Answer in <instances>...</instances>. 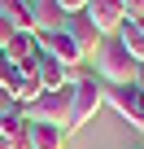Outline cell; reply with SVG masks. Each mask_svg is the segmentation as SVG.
Instances as JSON below:
<instances>
[{"label": "cell", "instance_id": "cell-4", "mask_svg": "<svg viewBox=\"0 0 144 149\" xmlns=\"http://www.w3.org/2000/svg\"><path fill=\"white\" fill-rule=\"evenodd\" d=\"M105 105H109V110H118L135 132H144V92H140L135 84H118V88H109V84H105Z\"/></svg>", "mask_w": 144, "mask_h": 149}, {"label": "cell", "instance_id": "cell-10", "mask_svg": "<svg viewBox=\"0 0 144 149\" xmlns=\"http://www.w3.org/2000/svg\"><path fill=\"white\" fill-rule=\"evenodd\" d=\"M31 22H35V35L44 31H65V13L57 0H31Z\"/></svg>", "mask_w": 144, "mask_h": 149}, {"label": "cell", "instance_id": "cell-19", "mask_svg": "<svg viewBox=\"0 0 144 149\" xmlns=\"http://www.w3.org/2000/svg\"><path fill=\"white\" fill-rule=\"evenodd\" d=\"M127 5V18H144V0H122Z\"/></svg>", "mask_w": 144, "mask_h": 149}, {"label": "cell", "instance_id": "cell-20", "mask_svg": "<svg viewBox=\"0 0 144 149\" xmlns=\"http://www.w3.org/2000/svg\"><path fill=\"white\" fill-rule=\"evenodd\" d=\"M135 88H140V92H144V61H140V66H135Z\"/></svg>", "mask_w": 144, "mask_h": 149}, {"label": "cell", "instance_id": "cell-18", "mask_svg": "<svg viewBox=\"0 0 144 149\" xmlns=\"http://www.w3.org/2000/svg\"><path fill=\"white\" fill-rule=\"evenodd\" d=\"M57 5H61V13H65V18H74V13H83V9H88V0H57Z\"/></svg>", "mask_w": 144, "mask_h": 149}, {"label": "cell", "instance_id": "cell-13", "mask_svg": "<svg viewBox=\"0 0 144 149\" xmlns=\"http://www.w3.org/2000/svg\"><path fill=\"white\" fill-rule=\"evenodd\" d=\"M39 92H44V84H39V74H35V70H22V74H18V84L9 88V101H13L18 110H26V105H31V101L39 97Z\"/></svg>", "mask_w": 144, "mask_h": 149}, {"label": "cell", "instance_id": "cell-17", "mask_svg": "<svg viewBox=\"0 0 144 149\" xmlns=\"http://www.w3.org/2000/svg\"><path fill=\"white\" fill-rule=\"evenodd\" d=\"M13 35H18V26H13L9 18H0V53H5V48L13 44Z\"/></svg>", "mask_w": 144, "mask_h": 149}, {"label": "cell", "instance_id": "cell-15", "mask_svg": "<svg viewBox=\"0 0 144 149\" xmlns=\"http://www.w3.org/2000/svg\"><path fill=\"white\" fill-rule=\"evenodd\" d=\"M118 40H122V48H127L135 61H144V31H140V22H135V18H127V22L118 26Z\"/></svg>", "mask_w": 144, "mask_h": 149}, {"label": "cell", "instance_id": "cell-5", "mask_svg": "<svg viewBox=\"0 0 144 149\" xmlns=\"http://www.w3.org/2000/svg\"><path fill=\"white\" fill-rule=\"evenodd\" d=\"M88 22L109 40V35H118V26L127 22V5H122V0H88Z\"/></svg>", "mask_w": 144, "mask_h": 149}, {"label": "cell", "instance_id": "cell-9", "mask_svg": "<svg viewBox=\"0 0 144 149\" xmlns=\"http://www.w3.org/2000/svg\"><path fill=\"white\" fill-rule=\"evenodd\" d=\"M0 57L13 61L18 70H35V61H39V40H35L31 31H18V35H13V44L0 53Z\"/></svg>", "mask_w": 144, "mask_h": 149}, {"label": "cell", "instance_id": "cell-3", "mask_svg": "<svg viewBox=\"0 0 144 149\" xmlns=\"http://www.w3.org/2000/svg\"><path fill=\"white\" fill-rule=\"evenodd\" d=\"M22 118H26V123H57V127H65V118H70V88L39 92V97L22 110Z\"/></svg>", "mask_w": 144, "mask_h": 149}, {"label": "cell", "instance_id": "cell-7", "mask_svg": "<svg viewBox=\"0 0 144 149\" xmlns=\"http://www.w3.org/2000/svg\"><path fill=\"white\" fill-rule=\"evenodd\" d=\"M39 40V53H48V57H57L65 70H79L83 66V57H79V48H74V40H70L65 31H44V35H35Z\"/></svg>", "mask_w": 144, "mask_h": 149}, {"label": "cell", "instance_id": "cell-14", "mask_svg": "<svg viewBox=\"0 0 144 149\" xmlns=\"http://www.w3.org/2000/svg\"><path fill=\"white\" fill-rule=\"evenodd\" d=\"M0 18H9L18 31H31V35H35V22H31V0H0Z\"/></svg>", "mask_w": 144, "mask_h": 149}, {"label": "cell", "instance_id": "cell-2", "mask_svg": "<svg viewBox=\"0 0 144 149\" xmlns=\"http://www.w3.org/2000/svg\"><path fill=\"white\" fill-rule=\"evenodd\" d=\"M135 57L122 48V40L118 35H109L105 44H101V53H96V70H101V84H109V88H118V84H135Z\"/></svg>", "mask_w": 144, "mask_h": 149}, {"label": "cell", "instance_id": "cell-8", "mask_svg": "<svg viewBox=\"0 0 144 149\" xmlns=\"http://www.w3.org/2000/svg\"><path fill=\"white\" fill-rule=\"evenodd\" d=\"M31 123L22 118V110L0 114V149H31Z\"/></svg>", "mask_w": 144, "mask_h": 149}, {"label": "cell", "instance_id": "cell-21", "mask_svg": "<svg viewBox=\"0 0 144 149\" xmlns=\"http://www.w3.org/2000/svg\"><path fill=\"white\" fill-rule=\"evenodd\" d=\"M135 22H140V31H144V18H135Z\"/></svg>", "mask_w": 144, "mask_h": 149}, {"label": "cell", "instance_id": "cell-1", "mask_svg": "<svg viewBox=\"0 0 144 149\" xmlns=\"http://www.w3.org/2000/svg\"><path fill=\"white\" fill-rule=\"evenodd\" d=\"M101 105H105V84L96 79V74H83V79L70 88V118H65V136H70V132H79V127H88V123L101 114Z\"/></svg>", "mask_w": 144, "mask_h": 149}, {"label": "cell", "instance_id": "cell-6", "mask_svg": "<svg viewBox=\"0 0 144 149\" xmlns=\"http://www.w3.org/2000/svg\"><path fill=\"white\" fill-rule=\"evenodd\" d=\"M65 35L74 40V48H79V57H83V61H88V57H96V53H101V44H105V35L88 22V13L65 18Z\"/></svg>", "mask_w": 144, "mask_h": 149}, {"label": "cell", "instance_id": "cell-12", "mask_svg": "<svg viewBox=\"0 0 144 149\" xmlns=\"http://www.w3.org/2000/svg\"><path fill=\"white\" fill-rule=\"evenodd\" d=\"M31 149H65V127H57V123H31Z\"/></svg>", "mask_w": 144, "mask_h": 149}, {"label": "cell", "instance_id": "cell-16", "mask_svg": "<svg viewBox=\"0 0 144 149\" xmlns=\"http://www.w3.org/2000/svg\"><path fill=\"white\" fill-rule=\"evenodd\" d=\"M18 74H22V70H18L13 61H5V57H0V92H9V88L18 84Z\"/></svg>", "mask_w": 144, "mask_h": 149}, {"label": "cell", "instance_id": "cell-11", "mask_svg": "<svg viewBox=\"0 0 144 149\" xmlns=\"http://www.w3.org/2000/svg\"><path fill=\"white\" fill-rule=\"evenodd\" d=\"M35 74H39L44 92H52V88H70V70H65L57 57H48V53H39V61H35Z\"/></svg>", "mask_w": 144, "mask_h": 149}]
</instances>
